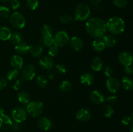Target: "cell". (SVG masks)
I'll list each match as a JSON object with an SVG mask.
<instances>
[{
	"mask_svg": "<svg viewBox=\"0 0 133 132\" xmlns=\"http://www.w3.org/2000/svg\"><path fill=\"white\" fill-rule=\"evenodd\" d=\"M86 31L90 36L101 38L105 34L107 31L106 23L100 18H90L87 21L85 25Z\"/></svg>",
	"mask_w": 133,
	"mask_h": 132,
	"instance_id": "cell-1",
	"label": "cell"
},
{
	"mask_svg": "<svg viewBox=\"0 0 133 132\" xmlns=\"http://www.w3.org/2000/svg\"><path fill=\"white\" fill-rule=\"evenodd\" d=\"M107 30L114 35H119L123 33L125 28L124 20L119 16L110 18L106 23Z\"/></svg>",
	"mask_w": 133,
	"mask_h": 132,
	"instance_id": "cell-2",
	"label": "cell"
},
{
	"mask_svg": "<svg viewBox=\"0 0 133 132\" xmlns=\"http://www.w3.org/2000/svg\"><path fill=\"white\" fill-rule=\"evenodd\" d=\"M91 10L88 5L85 3H79L76 6L75 10V21H84L89 18L90 15Z\"/></svg>",
	"mask_w": 133,
	"mask_h": 132,
	"instance_id": "cell-3",
	"label": "cell"
},
{
	"mask_svg": "<svg viewBox=\"0 0 133 132\" xmlns=\"http://www.w3.org/2000/svg\"><path fill=\"white\" fill-rule=\"evenodd\" d=\"M27 113L33 117H36L42 113L44 111V105L40 101H32L27 104Z\"/></svg>",
	"mask_w": 133,
	"mask_h": 132,
	"instance_id": "cell-4",
	"label": "cell"
},
{
	"mask_svg": "<svg viewBox=\"0 0 133 132\" xmlns=\"http://www.w3.org/2000/svg\"><path fill=\"white\" fill-rule=\"evenodd\" d=\"M10 25L16 29H22L25 25V19L19 12H15L10 15L9 19Z\"/></svg>",
	"mask_w": 133,
	"mask_h": 132,
	"instance_id": "cell-5",
	"label": "cell"
},
{
	"mask_svg": "<svg viewBox=\"0 0 133 132\" xmlns=\"http://www.w3.org/2000/svg\"><path fill=\"white\" fill-rule=\"evenodd\" d=\"M54 44L58 47H62L65 46L70 40L69 35L66 31H60L55 34L53 37Z\"/></svg>",
	"mask_w": 133,
	"mask_h": 132,
	"instance_id": "cell-6",
	"label": "cell"
},
{
	"mask_svg": "<svg viewBox=\"0 0 133 132\" xmlns=\"http://www.w3.org/2000/svg\"><path fill=\"white\" fill-rule=\"evenodd\" d=\"M12 118L15 122L22 123L27 119V111L22 107H16L11 111Z\"/></svg>",
	"mask_w": 133,
	"mask_h": 132,
	"instance_id": "cell-7",
	"label": "cell"
},
{
	"mask_svg": "<svg viewBox=\"0 0 133 132\" xmlns=\"http://www.w3.org/2000/svg\"><path fill=\"white\" fill-rule=\"evenodd\" d=\"M36 75L35 67L32 64H27L22 68V76L23 80L27 81H31L35 78Z\"/></svg>",
	"mask_w": 133,
	"mask_h": 132,
	"instance_id": "cell-8",
	"label": "cell"
},
{
	"mask_svg": "<svg viewBox=\"0 0 133 132\" xmlns=\"http://www.w3.org/2000/svg\"><path fill=\"white\" fill-rule=\"evenodd\" d=\"M106 86L108 90L112 93H116L120 88V83L118 79L114 77L108 78L106 82Z\"/></svg>",
	"mask_w": 133,
	"mask_h": 132,
	"instance_id": "cell-9",
	"label": "cell"
},
{
	"mask_svg": "<svg viewBox=\"0 0 133 132\" xmlns=\"http://www.w3.org/2000/svg\"><path fill=\"white\" fill-rule=\"evenodd\" d=\"M118 61L123 66H127L132 65V55L131 53L127 51H123L119 53L118 56Z\"/></svg>",
	"mask_w": 133,
	"mask_h": 132,
	"instance_id": "cell-10",
	"label": "cell"
},
{
	"mask_svg": "<svg viewBox=\"0 0 133 132\" xmlns=\"http://www.w3.org/2000/svg\"><path fill=\"white\" fill-rule=\"evenodd\" d=\"M90 98L93 103L96 104H101L105 100L103 93L99 90H94L90 93Z\"/></svg>",
	"mask_w": 133,
	"mask_h": 132,
	"instance_id": "cell-11",
	"label": "cell"
},
{
	"mask_svg": "<svg viewBox=\"0 0 133 132\" xmlns=\"http://www.w3.org/2000/svg\"><path fill=\"white\" fill-rule=\"evenodd\" d=\"M41 67L46 70H51L54 66V61L52 57L49 56H45L42 57L39 61Z\"/></svg>",
	"mask_w": 133,
	"mask_h": 132,
	"instance_id": "cell-12",
	"label": "cell"
},
{
	"mask_svg": "<svg viewBox=\"0 0 133 132\" xmlns=\"http://www.w3.org/2000/svg\"><path fill=\"white\" fill-rule=\"evenodd\" d=\"M12 121L10 116L5 113L0 115V130H7L11 128Z\"/></svg>",
	"mask_w": 133,
	"mask_h": 132,
	"instance_id": "cell-13",
	"label": "cell"
},
{
	"mask_svg": "<svg viewBox=\"0 0 133 132\" xmlns=\"http://www.w3.org/2000/svg\"><path fill=\"white\" fill-rule=\"evenodd\" d=\"M70 44L72 49L75 51H79L83 47V40L79 36H73L70 40Z\"/></svg>",
	"mask_w": 133,
	"mask_h": 132,
	"instance_id": "cell-14",
	"label": "cell"
},
{
	"mask_svg": "<svg viewBox=\"0 0 133 132\" xmlns=\"http://www.w3.org/2000/svg\"><path fill=\"white\" fill-rule=\"evenodd\" d=\"M11 65L14 69L18 71L22 69L23 65V60L22 57L19 55H14L10 60Z\"/></svg>",
	"mask_w": 133,
	"mask_h": 132,
	"instance_id": "cell-15",
	"label": "cell"
},
{
	"mask_svg": "<svg viewBox=\"0 0 133 132\" xmlns=\"http://www.w3.org/2000/svg\"><path fill=\"white\" fill-rule=\"evenodd\" d=\"M91 117V113L88 109L82 108L78 111L76 115V119L80 122L88 121Z\"/></svg>",
	"mask_w": 133,
	"mask_h": 132,
	"instance_id": "cell-16",
	"label": "cell"
},
{
	"mask_svg": "<svg viewBox=\"0 0 133 132\" xmlns=\"http://www.w3.org/2000/svg\"><path fill=\"white\" fill-rule=\"evenodd\" d=\"M38 126L43 131H48L52 128V122L48 118L42 117L38 120Z\"/></svg>",
	"mask_w": 133,
	"mask_h": 132,
	"instance_id": "cell-17",
	"label": "cell"
},
{
	"mask_svg": "<svg viewBox=\"0 0 133 132\" xmlns=\"http://www.w3.org/2000/svg\"><path fill=\"white\" fill-rule=\"evenodd\" d=\"M29 46L30 45L27 44V43L21 41L20 43L15 45L14 49H15L16 52L18 54V55H23V54H25L27 53H29Z\"/></svg>",
	"mask_w": 133,
	"mask_h": 132,
	"instance_id": "cell-18",
	"label": "cell"
},
{
	"mask_svg": "<svg viewBox=\"0 0 133 132\" xmlns=\"http://www.w3.org/2000/svg\"><path fill=\"white\" fill-rule=\"evenodd\" d=\"M80 81L81 84L83 85L89 86L91 85L94 82V77L93 75L89 72H84L81 75L80 77Z\"/></svg>",
	"mask_w": 133,
	"mask_h": 132,
	"instance_id": "cell-19",
	"label": "cell"
},
{
	"mask_svg": "<svg viewBox=\"0 0 133 132\" xmlns=\"http://www.w3.org/2000/svg\"><path fill=\"white\" fill-rule=\"evenodd\" d=\"M29 53L31 54L33 57L35 58H39L42 55L43 48L40 45H30Z\"/></svg>",
	"mask_w": 133,
	"mask_h": 132,
	"instance_id": "cell-20",
	"label": "cell"
},
{
	"mask_svg": "<svg viewBox=\"0 0 133 132\" xmlns=\"http://www.w3.org/2000/svg\"><path fill=\"white\" fill-rule=\"evenodd\" d=\"M103 66V62L100 57H95L91 62V68L95 71H100Z\"/></svg>",
	"mask_w": 133,
	"mask_h": 132,
	"instance_id": "cell-21",
	"label": "cell"
},
{
	"mask_svg": "<svg viewBox=\"0 0 133 132\" xmlns=\"http://www.w3.org/2000/svg\"><path fill=\"white\" fill-rule=\"evenodd\" d=\"M102 40L105 43V46L108 47H113L116 45V40L114 36L110 34H105L102 37Z\"/></svg>",
	"mask_w": 133,
	"mask_h": 132,
	"instance_id": "cell-22",
	"label": "cell"
},
{
	"mask_svg": "<svg viewBox=\"0 0 133 132\" xmlns=\"http://www.w3.org/2000/svg\"><path fill=\"white\" fill-rule=\"evenodd\" d=\"M12 32L10 30L6 27H0V40L3 41H6L10 40Z\"/></svg>",
	"mask_w": 133,
	"mask_h": 132,
	"instance_id": "cell-23",
	"label": "cell"
},
{
	"mask_svg": "<svg viewBox=\"0 0 133 132\" xmlns=\"http://www.w3.org/2000/svg\"><path fill=\"white\" fill-rule=\"evenodd\" d=\"M92 47L96 51L101 52L105 49L106 46L102 39L97 38L92 43Z\"/></svg>",
	"mask_w": 133,
	"mask_h": 132,
	"instance_id": "cell-24",
	"label": "cell"
},
{
	"mask_svg": "<svg viewBox=\"0 0 133 132\" xmlns=\"http://www.w3.org/2000/svg\"><path fill=\"white\" fill-rule=\"evenodd\" d=\"M122 85L125 90L129 91H132L133 89L132 80L128 76H123L122 79Z\"/></svg>",
	"mask_w": 133,
	"mask_h": 132,
	"instance_id": "cell-25",
	"label": "cell"
},
{
	"mask_svg": "<svg viewBox=\"0 0 133 132\" xmlns=\"http://www.w3.org/2000/svg\"><path fill=\"white\" fill-rule=\"evenodd\" d=\"M18 100L21 103L27 104L30 102L31 97H30V94L27 92L21 91L18 94Z\"/></svg>",
	"mask_w": 133,
	"mask_h": 132,
	"instance_id": "cell-26",
	"label": "cell"
},
{
	"mask_svg": "<svg viewBox=\"0 0 133 132\" xmlns=\"http://www.w3.org/2000/svg\"><path fill=\"white\" fill-rule=\"evenodd\" d=\"M41 34L42 36H53V30L51 26L48 24L43 25L41 27Z\"/></svg>",
	"mask_w": 133,
	"mask_h": 132,
	"instance_id": "cell-27",
	"label": "cell"
},
{
	"mask_svg": "<svg viewBox=\"0 0 133 132\" xmlns=\"http://www.w3.org/2000/svg\"><path fill=\"white\" fill-rule=\"evenodd\" d=\"M36 84L38 87L42 88V89L45 88L48 84V79L44 75H40L36 78Z\"/></svg>",
	"mask_w": 133,
	"mask_h": 132,
	"instance_id": "cell-28",
	"label": "cell"
},
{
	"mask_svg": "<svg viewBox=\"0 0 133 132\" xmlns=\"http://www.w3.org/2000/svg\"><path fill=\"white\" fill-rule=\"evenodd\" d=\"M10 41L14 45H16V44L19 43L21 41H22L23 40V36L21 33L18 32H14L12 33L11 36L10 38Z\"/></svg>",
	"mask_w": 133,
	"mask_h": 132,
	"instance_id": "cell-29",
	"label": "cell"
},
{
	"mask_svg": "<svg viewBox=\"0 0 133 132\" xmlns=\"http://www.w3.org/2000/svg\"><path fill=\"white\" fill-rule=\"evenodd\" d=\"M72 88V84L70 80H63L59 86L60 90L64 93L69 92Z\"/></svg>",
	"mask_w": 133,
	"mask_h": 132,
	"instance_id": "cell-30",
	"label": "cell"
},
{
	"mask_svg": "<svg viewBox=\"0 0 133 132\" xmlns=\"http://www.w3.org/2000/svg\"><path fill=\"white\" fill-rule=\"evenodd\" d=\"M19 75V71L13 69H11L9 71H8L7 73H6V78L9 81H13V80H15L16 79L18 78Z\"/></svg>",
	"mask_w": 133,
	"mask_h": 132,
	"instance_id": "cell-31",
	"label": "cell"
},
{
	"mask_svg": "<svg viewBox=\"0 0 133 132\" xmlns=\"http://www.w3.org/2000/svg\"><path fill=\"white\" fill-rule=\"evenodd\" d=\"M114 110L110 105L107 104L103 108V113L106 118H110L113 115Z\"/></svg>",
	"mask_w": 133,
	"mask_h": 132,
	"instance_id": "cell-32",
	"label": "cell"
},
{
	"mask_svg": "<svg viewBox=\"0 0 133 132\" xmlns=\"http://www.w3.org/2000/svg\"><path fill=\"white\" fill-rule=\"evenodd\" d=\"M40 41L42 44L47 47H49L54 44L53 36H42L40 40Z\"/></svg>",
	"mask_w": 133,
	"mask_h": 132,
	"instance_id": "cell-33",
	"label": "cell"
},
{
	"mask_svg": "<svg viewBox=\"0 0 133 132\" xmlns=\"http://www.w3.org/2000/svg\"><path fill=\"white\" fill-rule=\"evenodd\" d=\"M59 53V47L55 45V44L49 47L48 49V54L49 56L54 57L56 56Z\"/></svg>",
	"mask_w": 133,
	"mask_h": 132,
	"instance_id": "cell-34",
	"label": "cell"
},
{
	"mask_svg": "<svg viewBox=\"0 0 133 132\" xmlns=\"http://www.w3.org/2000/svg\"><path fill=\"white\" fill-rule=\"evenodd\" d=\"M38 0H27L26 6L31 10H35L38 6Z\"/></svg>",
	"mask_w": 133,
	"mask_h": 132,
	"instance_id": "cell-35",
	"label": "cell"
},
{
	"mask_svg": "<svg viewBox=\"0 0 133 132\" xmlns=\"http://www.w3.org/2000/svg\"><path fill=\"white\" fill-rule=\"evenodd\" d=\"M10 15V9L5 6H0V18H6Z\"/></svg>",
	"mask_w": 133,
	"mask_h": 132,
	"instance_id": "cell-36",
	"label": "cell"
},
{
	"mask_svg": "<svg viewBox=\"0 0 133 132\" xmlns=\"http://www.w3.org/2000/svg\"><path fill=\"white\" fill-rule=\"evenodd\" d=\"M73 20V17L69 14H64L60 17V21L62 23H69Z\"/></svg>",
	"mask_w": 133,
	"mask_h": 132,
	"instance_id": "cell-37",
	"label": "cell"
},
{
	"mask_svg": "<svg viewBox=\"0 0 133 132\" xmlns=\"http://www.w3.org/2000/svg\"><path fill=\"white\" fill-rule=\"evenodd\" d=\"M56 72L59 75H63L66 72V67L63 63H58L55 66Z\"/></svg>",
	"mask_w": 133,
	"mask_h": 132,
	"instance_id": "cell-38",
	"label": "cell"
},
{
	"mask_svg": "<svg viewBox=\"0 0 133 132\" xmlns=\"http://www.w3.org/2000/svg\"><path fill=\"white\" fill-rule=\"evenodd\" d=\"M112 1L114 5L119 9L124 8L128 3V0H112Z\"/></svg>",
	"mask_w": 133,
	"mask_h": 132,
	"instance_id": "cell-39",
	"label": "cell"
},
{
	"mask_svg": "<svg viewBox=\"0 0 133 132\" xmlns=\"http://www.w3.org/2000/svg\"><path fill=\"white\" fill-rule=\"evenodd\" d=\"M24 85V80L23 78H18L13 85V89L15 90H19Z\"/></svg>",
	"mask_w": 133,
	"mask_h": 132,
	"instance_id": "cell-40",
	"label": "cell"
},
{
	"mask_svg": "<svg viewBox=\"0 0 133 132\" xmlns=\"http://www.w3.org/2000/svg\"><path fill=\"white\" fill-rule=\"evenodd\" d=\"M104 72H105V76H107L108 78H110L112 76L113 74H114V70H113V69L110 66L107 65L105 68Z\"/></svg>",
	"mask_w": 133,
	"mask_h": 132,
	"instance_id": "cell-41",
	"label": "cell"
},
{
	"mask_svg": "<svg viewBox=\"0 0 133 132\" xmlns=\"http://www.w3.org/2000/svg\"><path fill=\"white\" fill-rule=\"evenodd\" d=\"M8 83V80L6 77L0 76V90L4 89Z\"/></svg>",
	"mask_w": 133,
	"mask_h": 132,
	"instance_id": "cell-42",
	"label": "cell"
},
{
	"mask_svg": "<svg viewBox=\"0 0 133 132\" xmlns=\"http://www.w3.org/2000/svg\"><path fill=\"white\" fill-rule=\"evenodd\" d=\"M10 5L13 10H16L20 6V3L18 0H11L10 2Z\"/></svg>",
	"mask_w": 133,
	"mask_h": 132,
	"instance_id": "cell-43",
	"label": "cell"
},
{
	"mask_svg": "<svg viewBox=\"0 0 133 132\" xmlns=\"http://www.w3.org/2000/svg\"><path fill=\"white\" fill-rule=\"evenodd\" d=\"M132 119L131 116H126L125 117H123L122 120V124H124V125H129L130 124H132Z\"/></svg>",
	"mask_w": 133,
	"mask_h": 132,
	"instance_id": "cell-44",
	"label": "cell"
},
{
	"mask_svg": "<svg viewBox=\"0 0 133 132\" xmlns=\"http://www.w3.org/2000/svg\"><path fill=\"white\" fill-rule=\"evenodd\" d=\"M11 128L13 131H19L21 128V123L14 121V122H12V124L11 128Z\"/></svg>",
	"mask_w": 133,
	"mask_h": 132,
	"instance_id": "cell-45",
	"label": "cell"
},
{
	"mask_svg": "<svg viewBox=\"0 0 133 132\" xmlns=\"http://www.w3.org/2000/svg\"><path fill=\"white\" fill-rule=\"evenodd\" d=\"M106 100L108 102H110V103H115L117 101V100H118V97L116 95H115V94L109 95V97H107Z\"/></svg>",
	"mask_w": 133,
	"mask_h": 132,
	"instance_id": "cell-46",
	"label": "cell"
},
{
	"mask_svg": "<svg viewBox=\"0 0 133 132\" xmlns=\"http://www.w3.org/2000/svg\"><path fill=\"white\" fill-rule=\"evenodd\" d=\"M124 71L125 72V74L128 75H131L133 73V67H132V65H127V66H125V69H124Z\"/></svg>",
	"mask_w": 133,
	"mask_h": 132,
	"instance_id": "cell-47",
	"label": "cell"
},
{
	"mask_svg": "<svg viewBox=\"0 0 133 132\" xmlns=\"http://www.w3.org/2000/svg\"><path fill=\"white\" fill-rule=\"evenodd\" d=\"M101 0H90V3L93 5H95V6H97L100 3Z\"/></svg>",
	"mask_w": 133,
	"mask_h": 132,
	"instance_id": "cell-48",
	"label": "cell"
},
{
	"mask_svg": "<svg viewBox=\"0 0 133 132\" xmlns=\"http://www.w3.org/2000/svg\"><path fill=\"white\" fill-rule=\"evenodd\" d=\"M48 78L49 79H53L54 78V73L52 71H49L48 73Z\"/></svg>",
	"mask_w": 133,
	"mask_h": 132,
	"instance_id": "cell-49",
	"label": "cell"
},
{
	"mask_svg": "<svg viewBox=\"0 0 133 132\" xmlns=\"http://www.w3.org/2000/svg\"><path fill=\"white\" fill-rule=\"evenodd\" d=\"M4 109H3V107H1V106H0V115H1L2 114L4 113Z\"/></svg>",
	"mask_w": 133,
	"mask_h": 132,
	"instance_id": "cell-50",
	"label": "cell"
},
{
	"mask_svg": "<svg viewBox=\"0 0 133 132\" xmlns=\"http://www.w3.org/2000/svg\"><path fill=\"white\" fill-rule=\"evenodd\" d=\"M9 1H10V0H0V1L2 3H6Z\"/></svg>",
	"mask_w": 133,
	"mask_h": 132,
	"instance_id": "cell-51",
	"label": "cell"
}]
</instances>
